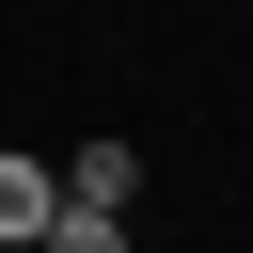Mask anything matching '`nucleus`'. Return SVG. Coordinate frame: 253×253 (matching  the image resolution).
<instances>
[{
    "label": "nucleus",
    "mask_w": 253,
    "mask_h": 253,
    "mask_svg": "<svg viewBox=\"0 0 253 253\" xmlns=\"http://www.w3.org/2000/svg\"><path fill=\"white\" fill-rule=\"evenodd\" d=\"M47 221H63V174H47V158H16V142H0V253H32V237H47Z\"/></svg>",
    "instance_id": "nucleus-2"
},
{
    "label": "nucleus",
    "mask_w": 253,
    "mask_h": 253,
    "mask_svg": "<svg viewBox=\"0 0 253 253\" xmlns=\"http://www.w3.org/2000/svg\"><path fill=\"white\" fill-rule=\"evenodd\" d=\"M63 174V206L79 221H126V190H142V142H79V158H47Z\"/></svg>",
    "instance_id": "nucleus-1"
},
{
    "label": "nucleus",
    "mask_w": 253,
    "mask_h": 253,
    "mask_svg": "<svg viewBox=\"0 0 253 253\" xmlns=\"http://www.w3.org/2000/svg\"><path fill=\"white\" fill-rule=\"evenodd\" d=\"M32 253H126V221H79V206H63V221H47Z\"/></svg>",
    "instance_id": "nucleus-3"
}]
</instances>
